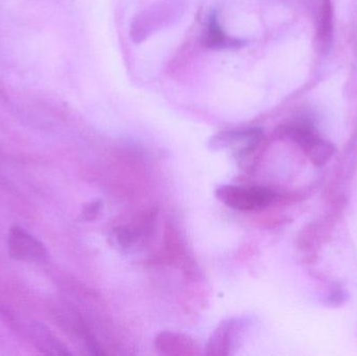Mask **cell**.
Wrapping results in <instances>:
<instances>
[{
    "instance_id": "cell-1",
    "label": "cell",
    "mask_w": 357,
    "mask_h": 356,
    "mask_svg": "<svg viewBox=\"0 0 357 356\" xmlns=\"http://www.w3.org/2000/svg\"><path fill=\"white\" fill-rule=\"evenodd\" d=\"M215 194L227 207L241 212L264 210L279 199L271 188L256 185H222Z\"/></svg>"
},
{
    "instance_id": "cell-2",
    "label": "cell",
    "mask_w": 357,
    "mask_h": 356,
    "mask_svg": "<svg viewBox=\"0 0 357 356\" xmlns=\"http://www.w3.org/2000/svg\"><path fill=\"white\" fill-rule=\"evenodd\" d=\"M157 210L148 209L138 215L132 223L113 228L111 238L121 250H131L142 238H150L156 222Z\"/></svg>"
},
{
    "instance_id": "cell-3",
    "label": "cell",
    "mask_w": 357,
    "mask_h": 356,
    "mask_svg": "<svg viewBox=\"0 0 357 356\" xmlns=\"http://www.w3.org/2000/svg\"><path fill=\"white\" fill-rule=\"evenodd\" d=\"M8 253L17 261L43 263L47 257L45 247L35 236L22 228L15 226L8 238Z\"/></svg>"
},
{
    "instance_id": "cell-4",
    "label": "cell",
    "mask_w": 357,
    "mask_h": 356,
    "mask_svg": "<svg viewBox=\"0 0 357 356\" xmlns=\"http://www.w3.org/2000/svg\"><path fill=\"white\" fill-rule=\"evenodd\" d=\"M239 319H228L218 325L210 338L206 349V355L213 356H226L231 355V350L239 336L243 328Z\"/></svg>"
},
{
    "instance_id": "cell-5",
    "label": "cell",
    "mask_w": 357,
    "mask_h": 356,
    "mask_svg": "<svg viewBox=\"0 0 357 356\" xmlns=\"http://www.w3.org/2000/svg\"><path fill=\"white\" fill-rule=\"evenodd\" d=\"M155 347L165 355L195 356L201 348L195 339L180 332H162L155 338Z\"/></svg>"
},
{
    "instance_id": "cell-6",
    "label": "cell",
    "mask_w": 357,
    "mask_h": 356,
    "mask_svg": "<svg viewBox=\"0 0 357 356\" xmlns=\"http://www.w3.org/2000/svg\"><path fill=\"white\" fill-rule=\"evenodd\" d=\"M33 342L41 353L50 355H70L71 353L60 339L42 323L31 326Z\"/></svg>"
},
{
    "instance_id": "cell-7",
    "label": "cell",
    "mask_w": 357,
    "mask_h": 356,
    "mask_svg": "<svg viewBox=\"0 0 357 356\" xmlns=\"http://www.w3.org/2000/svg\"><path fill=\"white\" fill-rule=\"evenodd\" d=\"M335 152V146L331 142L319 137L304 153L314 165L322 167L331 160Z\"/></svg>"
},
{
    "instance_id": "cell-8",
    "label": "cell",
    "mask_w": 357,
    "mask_h": 356,
    "mask_svg": "<svg viewBox=\"0 0 357 356\" xmlns=\"http://www.w3.org/2000/svg\"><path fill=\"white\" fill-rule=\"evenodd\" d=\"M333 29V10L331 0H323L319 18L318 38L323 44H328Z\"/></svg>"
},
{
    "instance_id": "cell-9",
    "label": "cell",
    "mask_w": 357,
    "mask_h": 356,
    "mask_svg": "<svg viewBox=\"0 0 357 356\" xmlns=\"http://www.w3.org/2000/svg\"><path fill=\"white\" fill-rule=\"evenodd\" d=\"M205 44L209 47H218L226 44V36L222 33V29L218 25V21L214 17L210 18L208 23L207 31H206Z\"/></svg>"
},
{
    "instance_id": "cell-10",
    "label": "cell",
    "mask_w": 357,
    "mask_h": 356,
    "mask_svg": "<svg viewBox=\"0 0 357 356\" xmlns=\"http://www.w3.org/2000/svg\"><path fill=\"white\" fill-rule=\"evenodd\" d=\"M100 209H102V202H100V201H93V202L86 205L83 210V217H85V219H87V221H92V219L98 217Z\"/></svg>"
}]
</instances>
